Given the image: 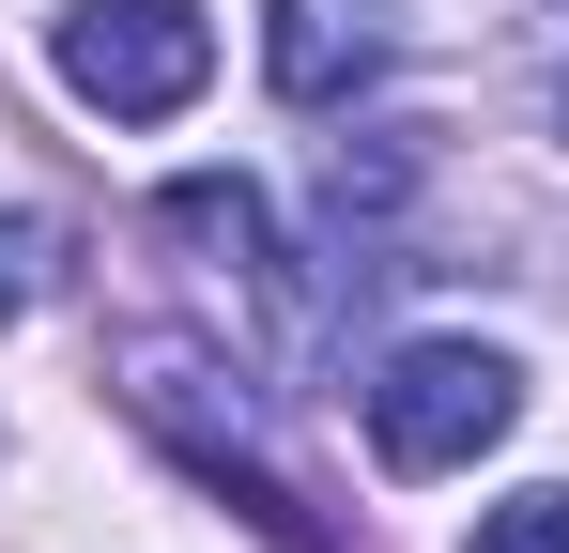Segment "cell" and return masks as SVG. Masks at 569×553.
<instances>
[{"label": "cell", "instance_id": "cell-1", "mask_svg": "<svg viewBox=\"0 0 569 553\" xmlns=\"http://www.w3.org/2000/svg\"><path fill=\"white\" fill-rule=\"evenodd\" d=\"M108 400H123L154 446L186 461L200 492H231V507H247V523H262L278 553H339V523H323V507H308V476H292V461L247 431L231 369L200 354V339H108Z\"/></svg>", "mask_w": 569, "mask_h": 553}, {"label": "cell", "instance_id": "cell-2", "mask_svg": "<svg viewBox=\"0 0 569 553\" xmlns=\"http://www.w3.org/2000/svg\"><path fill=\"white\" fill-rule=\"evenodd\" d=\"M523 431V369L492 354V339H416V354H385L370 384V461L385 476H462L477 446H508Z\"/></svg>", "mask_w": 569, "mask_h": 553}, {"label": "cell", "instance_id": "cell-3", "mask_svg": "<svg viewBox=\"0 0 569 553\" xmlns=\"http://www.w3.org/2000/svg\"><path fill=\"white\" fill-rule=\"evenodd\" d=\"M47 62H62V92L108 108V123H170V108H200V78H216V16H200V0H78V16L47 31Z\"/></svg>", "mask_w": 569, "mask_h": 553}, {"label": "cell", "instance_id": "cell-4", "mask_svg": "<svg viewBox=\"0 0 569 553\" xmlns=\"http://www.w3.org/2000/svg\"><path fill=\"white\" fill-rule=\"evenodd\" d=\"M154 231H170V247H200V276H231V308H247V339H262V354L292 339V262H278V215H262V184L186 170V184H154Z\"/></svg>", "mask_w": 569, "mask_h": 553}, {"label": "cell", "instance_id": "cell-5", "mask_svg": "<svg viewBox=\"0 0 569 553\" xmlns=\"http://www.w3.org/2000/svg\"><path fill=\"white\" fill-rule=\"evenodd\" d=\"M385 47H400V16L385 0H262V78L292 108H355L385 78Z\"/></svg>", "mask_w": 569, "mask_h": 553}, {"label": "cell", "instance_id": "cell-6", "mask_svg": "<svg viewBox=\"0 0 569 553\" xmlns=\"http://www.w3.org/2000/svg\"><path fill=\"white\" fill-rule=\"evenodd\" d=\"M47 276H62V231H47V215H0V323H31Z\"/></svg>", "mask_w": 569, "mask_h": 553}, {"label": "cell", "instance_id": "cell-7", "mask_svg": "<svg viewBox=\"0 0 569 553\" xmlns=\"http://www.w3.org/2000/svg\"><path fill=\"white\" fill-rule=\"evenodd\" d=\"M462 553H569V492H508V507H477Z\"/></svg>", "mask_w": 569, "mask_h": 553}, {"label": "cell", "instance_id": "cell-8", "mask_svg": "<svg viewBox=\"0 0 569 553\" xmlns=\"http://www.w3.org/2000/svg\"><path fill=\"white\" fill-rule=\"evenodd\" d=\"M555 123H569V78H555Z\"/></svg>", "mask_w": 569, "mask_h": 553}]
</instances>
